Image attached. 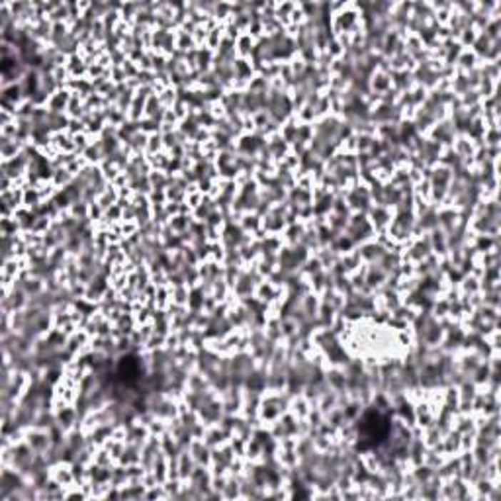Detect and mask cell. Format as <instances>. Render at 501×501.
I'll return each instance as SVG.
<instances>
[{"mask_svg": "<svg viewBox=\"0 0 501 501\" xmlns=\"http://www.w3.org/2000/svg\"><path fill=\"white\" fill-rule=\"evenodd\" d=\"M390 425L384 415H380L378 411H368L360 425H358V437H360V448L374 447L380 445L382 440L386 439Z\"/></svg>", "mask_w": 501, "mask_h": 501, "instance_id": "1", "label": "cell"}, {"mask_svg": "<svg viewBox=\"0 0 501 501\" xmlns=\"http://www.w3.org/2000/svg\"><path fill=\"white\" fill-rule=\"evenodd\" d=\"M139 373H141V368H139L137 358L128 357V358H122V360H120V366H118V376H120L123 382H131V380H137L139 378Z\"/></svg>", "mask_w": 501, "mask_h": 501, "instance_id": "2", "label": "cell"}]
</instances>
